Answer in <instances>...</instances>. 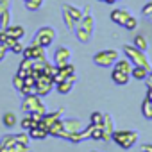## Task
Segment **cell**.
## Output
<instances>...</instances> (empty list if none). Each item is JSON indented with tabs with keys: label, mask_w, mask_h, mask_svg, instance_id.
<instances>
[{
	"label": "cell",
	"mask_w": 152,
	"mask_h": 152,
	"mask_svg": "<svg viewBox=\"0 0 152 152\" xmlns=\"http://www.w3.org/2000/svg\"><path fill=\"white\" fill-rule=\"evenodd\" d=\"M75 81H77V77H75V73H73V75H70V77L63 79L61 83H57V84H56V88H57V91H59L61 95H66V93H70V91L73 90Z\"/></svg>",
	"instance_id": "obj_13"
},
{
	"label": "cell",
	"mask_w": 152,
	"mask_h": 152,
	"mask_svg": "<svg viewBox=\"0 0 152 152\" xmlns=\"http://www.w3.org/2000/svg\"><path fill=\"white\" fill-rule=\"evenodd\" d=\"M129 16H131V13H129L127 9H113V11H111V20H113L116 25H122V27H124V23L127 22Z\"/></svg>",
	"instance_id": "obj_15"
},
{
	"label": "cell",
	"mask_w": 152,
	"mask_h": 152,
	"mask_svg": "<svg viewBox=\"0 0 152 152\" xmlns=\"http://www.w3.org/2000/svg\"><path fill=\"white\" fill-rule=\"evenodd\" d=\"M43 73L48 75V77H54V75L57 73V66L52 64V63H48V61H45L43 63Z\"/></svg>",
	"instance_id": "obj_30"
},
{
	"label": "cell",
	"mask_w": 152,
	"mask_h": 152,
	"mask_svg": "<svg viewBox=\"0 0 152 152\" xmlns=\"http://www.w3.org/2000/svg\"><path fill=\"white\" fill-rule=\"evenodd\" d=\"M148 20H150V22H152V15H150V16H148Z\"/></svg>",
	"instance_id": "obj_44"
},
{
	"label": "cell",
	"mask_w": 152,
	"mask_h": 152,
	"mask_svg": "<svg viewBox=\"0 0 152 152\" xmlns=\"http://www.w3.org/2000/svg\"><path fill=\"white\" fill-rule=\"evenodd\" d=\"M43 4V0H25V9L29 11H38Z\"/></svg>",
	"instance_id": "obj_33"
},
{
	"label": "cell",
	"mask_w": 152,
	"mask_h": 152,
	"mask_svg": "<svg viewBox=\"0 0 152 152\" xmlns=\"http://www.w3.org/2000/svg\"><path fill=\"white\" fill-rule=\"evenodd\" d=\"M148 72H150V70H147V68H143V66H132L131 77L136 79V81H145L147 75H148Z\"/></svg>",
	"instance_id": "obj_21"
},
{
	"label": "cell",
	"mask_w": 152,
	"mask_h": 152,
	"mask_svg": "<svg viewBox=\"0 0 152 152\" xmlns=\"http://www.w3.org/2000/svg\"><path fill=\"white\" fill-rule=\"evenodd\" d=\"M2 124H4L7 129H11V127L18 125V118H16V115H15V113H6V115L2 116Z\"/></svg>",
	"instance_id": "obj_24"
},
{
	"label": "cell",
	"mask_w": 152,
	"mask_h": 152,
	"mask_svg": "<svg viewBox=\"0 0 152 152\" xmlns=\"http://www.w3.org/2000/svg\"><path fill=\"white\" fill-rule=\"evenodd\" d=\"M16 143V134H6L2 136V140H0V148H7L11 145Z\"/></svg>",
	"instance_id": "obj_28"
},
{
	"label": "cell",
	"mask_w": 152,
	"mask_h": 152,
	"mask_svg": "<svg viewBox=\"0 0 152 152\" xmlns=\"http://www.w3.org/2000/svg\"><path fill=\"white\" fill-rule=\"evenodd\" d=\"M111 140H115V143H116L118 147H122L124 150H127V148H131V147L136 145V141H138V132H136V131H129V129L115 131Z\"/></svg>",
	"instance_id": "obj_4"
},
{
	"label": "cell",
	"mask_w": 152,
	"mask_h": 152,
	"mask_svg": "<svg viewBox=\"0 0 152 152\" xmlns=\"http://www.w3.org/2000/svg\"><path fill=\"white\" fill-rule=\"evenodd\" d=\"M2 32H4V27H2V25H0V34H2Z\"/></svg>",
	"instance_id": "obj_43"
},
{
	"label": "cell",
	"mask_w": 152,
	"mask_h": 152,
	"mask_svg": "<svg viewBox=\"0 0 152 152\" xmlns=\"http://www.w3.org/2000/svg\"><path fill=\"white\" fill-rule=\"evenodd\" d=\"M29 136L34 138V140H45V138H48L50 134H48V129H47V127H43V125H36V127L29 129Z\"/></svg>",
	"instance_id": "obj_19"
},
{
	"label": "cell",
	"mask_w": 152,
	"mask_h": 152,
	"mask_svg": "<svg viewBox=\"0 0 152 152\" xmlns=\"http://www.w3.org/2000/svg\"><path fill=\"white\" fill-rule=\"evenodd\" d=\"M54 39H56V31L52 29V27H41L38 32H36V36H34V39L31 41V43H34V45H41V47H50L52 43H54Z\"/></svg>",
	"instance_id": "obj_7"
},
{
	"label": "cell",
	"mask_w": 152,
	"mask_h": 152,
	"mask_svg": "<svg viewBox=\"0 0 152 152\" xmlns=\"http://www.w3.org/2000/svg\"><path fill=\"white\" fill-rule=\"evenodd\" d=\"M93 29H95V18L91 16L90 7H86L83 18L77 22V25H75V29H73L75 38H77L81 43H88L91 39V36H93Z\"/></svg>",
	"instance_id": "obj_1"
},
{
	"label": "cell",
	"mask_w": 152,
	"mask_h": 152,
	"mask_svg": "<svg viewBox=\"0 0 152 152\" xmlns=\"http://www.w3.org/2000/svg\"><path fill=\"white\" fill-rule=\"evenodd\" d=\"M124 54L127 56V59L134 64V66H143L147 70H150V61L145 54V50H140L134 45H124Z\"/></svg>",
	"instance_id": "obj_2"
},
{
	"label": "cell",
	"mask_w": 152,
	"mask_h": 152,
	"mask_svg": "<svg viewBox=\"0 0 152 152\" xmlns=\"http://www.w3.org/2000/svg\"><path fill=\"white\" fill-rule=\"evenodd\" d=\"M70 59H72V52H70L66 47H57V50H56V54H54V64H56L57 68H61V66L68 64Z\"/></svg>",
	"instance_id": "obj_10"
},
{
	"label": "cell",
	"mask_w": 152,
	"mask_h": 152,
	"mask_svg": "<svg viewBox=\"0 0 152 152\" xmlns=\"http://www.w3.org/2000/svg\"><path fill=\"white\" fill-rule=\"evenodd\" d=\"M132 45H134V47H138L140 50H147V47H148L147 38H145V36H141V34L134 36V43H132Z\"/></svg>",
	"instance_id": "obj_31"
},
{
	"label": "cell",
	"mask_w": 152,
	"mask_h": 152,
	"mask_svg": "<svg viewBox=\"0 0 152 152\" xmlns=\"http://www.w3.org/2000/svg\"><path fill=\"white\" fill-rule=\"evenodd\" d=\"M102 131H104V140L102 141H111L113 132H115V124L111 115H104V124H102Z\"/></svg>",
	"instance_id": "obj_14"
},
{
	"label": "cell",
	"mask_w": 152,
	"mask_h": 152,
	"mask_svg": "<svg viewBox=\"0 0 152 152\" xmlns=\"http://www.w3.org/2000/svg\"><path fill=\"white\" fill-rule=\"evenodd\" d=\"M111 79H113V83H115V84H118V86H124V84H127V83H129V79H131V73H124V72L113 70V73H111Z\"/></svg>",
	"instance_id": "obj_20"
},
{
	"label": "cell",
	"mask_w": 152,
	"mask_h": 152,
	"mask_svg": "<svg viewBox=\"0 0 152 152\" xmlns=\"http://www.w3.org/2000/svg\"><path fill=\"white\" fill-rule=\"evenodd\" d=\"M124 27H125L127 31H134V29L138 27V20H136L134 16H129V18H127V22L124 23Z\"/></svg>",
	"instance_id": "obj_35"
},
{
	"label": "cell",
	"mask_w": 152,
	"mask_h": 152,
	"mask_svg": "<svg viewBox=\"0 0 152 152\" xmlns=\"http://www.w3.org/2000/svg\"><path fill=\"white\" fill-rule=\"evenodd\" d=\"M145 84H147V88H150V90H152V70H150V72H148V75H147Z\"/></svg>",
	"instance_id": "obj_39"
},
{
	"label": "cell",
	"mask_w": 152,
	"mask_h": 152,
	"mask_svg": "<svg viewBox=\"0 0 152 152\" xmlns=\"http://www.w3.org/2000/svg\"><path fill=\"white\" fill-rule=\"evenodd\" d=\"M0 50H7V47H6V45H4L2 41H0Z\"/></svg>",
	"instance_id": "obj_42"
},
{
	"label": "cell",
	"mask_w": 152,
	"mask_h": 152,
	"mask_svg": "<svg viewBox=\"0 0 152 152\" xmlns=\"http://www.w3.org/2000/svg\"><path fill=\"white\" fill-rule=\"evenodd\" d=\"M16 141H18V143H23V145H29L31 136L25 134V132H20V134H16Z\"/></svg>",
	"instance_id": "obj_36"
},
{
	"label": "cell",
	"mask_w": 152,
	"mask_h": 152,
	"mask_svg": "<svg viewBox=\"0 0 152 152\" xmlns=\"http://www.w3.org/2000/svg\"><path fill=\"white\" fill-rule=\"evenodd\" d=\"M61 115H63V109H57V111H54V113H45L43 118H41V122H39V125H43V127L48 129L54 122L61 120Z\"/></svg>",
	"instance_id": "obj_16"
},
{
	"label": "cell",
	"mask_w": 152,
	"mask_h": 152,
	"mask_svg": "<svg viewBox=\"0 0 152 152\" xmlns=\"http://www.w3.org/2000/svg\"><path fill=\"white\" fill-rule=\"evenodd\" d=\"M102 2H106V4H115V2H118V0H102Z\"/></svg>",
	"instance_id": "obj_41"
},
{
	"label": "cell",
	"mask_w": 152,
	"mask_h": 152,
	"mask_svg": "<svg viewBox=\"0 0 152 152\" xmlns=\"http://www.w3.org/2000/svg\"><path fill=\"white\" fill-rule=\"evenodd\" d=\"M61 13H63V22H64V25H66L68 31H73L75 25H77V22L84 15L83 9H77L75 6H70V4H64L63 9H61Z\"/></svg>",
	"instance_id": "obj_5"
},
{
	"label": "cell",
	"mask_w": 152,
	"mask_h": 152,
	"mask_svg": "<svg viewBox=\"0 0 152 152\" xmlns=\"http://www.w3.org/2000/svg\"><path fill=\"white\" fill-rule=\"evenodd\" d=\"M64 132V127H63V120H57V122H54L50 127H48V134L50 136H57V138H61V134Z\"/></svg>",
	"instance_id": "obj_23"
},
{
	"label": "cell",
	"mask_w": 152,
	"mask_h": 152,
	"mask_svg": "<svg viewBox=\"0 0 152 152\" xmlns=\"http://www.w3.org/2000/svg\"><path fill=\"white\" fill-rule=\"evenodd\" d=\"M22 56L23 57H29L32 61H47V57H45V47L34 45V43H31L29 47H23Z\"/></svg>",
	"instance_id": "obj_9"
},
{
	"label": "cell",
	"mask_w": 152,
	"mask_h": 152,
	"mask_svg": "<svg viewBox=\"0 0 152 152\" xmlns=\"http://www.w3.org/2000/svg\"><path fill=\"white\" fill-rule=\"evenodd\" d=\"M0 25H2L4 29H6L7 25H11V11H9V9L0 11Z\"/></svg>",
	"instance_id": "obj_29"
},
{
	"label": "cell",
	"mask_w": 152,
	"mask_h": 152,
	"mask_svg": "<svg viewBox=\"0 0 152 152\" xmlns=\"http://www.w3.org/2000/svg\"><path fill=\"white\" fill-rule=\"evenodd\" d=\"M11 7V0H0V11L9 9Z\"/></svg>",
	"instance_id": "obj_38"
},
{
	"label": "cell",
	"mask_w": 152,
	"mask_h": 152,
	"mask_svg": "<svg viewBox=\"0 0 152 152\" xmlns=\"http://www.w3.org/2000/svg\"><path fill=\"white\" fill-rule=\"evenodd\" d=\"M2 150H4V152H29V150H31V147L16 141L15 145H11V147H7V148H2Z\"/></svg>",
	"instance_id": "obj_27"
},
{
	"label": "cell",
	"mask_w": 152,
	"mask_h": 152,
	"mask_svg": "<svg viewBox=\"0 0 152 152\" xmlns=\"http://www.w3.org/2000/svg\"><path fill=\"white\" fill-rule=\"evenodd\" d=\"M118 59V52L113 50V48H107V50H100L93 56V63L100 68H109L116 63Z\"/></svg>",
	"instance_id": "obj_6"
},
{
	"label": "cell",
	"mask_w": 152,
	"mask_h": 152,
	"mask_svg": "<svg viewBox=\"0 0 152 152\" xmlns=\"http://www.w3.org/2000/svg\"><path fill=\"white\" fill-rule=\"evenodd\" d=\"M32 64H34V61L32 59H29V57H23L22 59V63H20V66H18V75H22V77H27V75H31L32 73Z\"/></svg>",
	"instance_id": "obj_17"
},
{
	"label": "cell",
	"mask_w": 152,
	"mask_h": 152,
	"mask_svg": "<svg viewBox=\"0 0 152 152\" xmlns=\"http://www.w3.org/2000/svg\"><path fill=\"white\" fill-rule=\"evenodd\" d=\"M63 127H64V131H66L68 134L79 132V131L84 129L83 120H79V118H66V120H63Z\"/></svg>",
	"instance_id": "obj_12"
},
{
	"label": "cell",
	"mask_w": 152,
	"mask_h": 152,
	"mask_svg": "<svg viewBox=\"0 0 152 152\" xmlns=\"http://www.w3.org/2000/svg\"><path fill=\"white\" fill-rule=\"evenodd\" d=\"M141 115H143L147 120H152V100L143 99V104H141Z\"/></svg>",
	"instance_id": "obj_25"
},
{
	"label": "cell",
	"mask_w": 152,
	"mask_h": 152,
	"mask_svg": "<svg viewBox=\"0 0 152 152\" xmlns=\"http://www.w3.org/2000/svg\"><path fill=\"white\" fill-rule=\"evenodd\" d=\"M141 15H143L145 18H148V16L152 15V2H148V4H145V6L141 7Z\"/></svg>",
	"instance_id": "obj_37"
},
{
	"label": "cell",
	"mask_w": 152,
	"mask_h": 152,
	"mask_svg": "<svg viewBox=\"0 0 152 152\" xmlns=\"http://www.w3.org/2000/svg\"><path fill=\"white\" fill-rule=\"evenodd\" d=\"M75 73V66L72 64V63H68V64H64V66H61V68H57V73L54 75V84H57V83H61L63 79H66V77H70V75H73Z\"/></svg>",
	"instance_id": "obj_11"
},
{
	"label": "cell",
	"mask_w": 152,
	"mask_h": 152,
	"mask_svg": "<svg viewBox=\"0 0 152 152\" xmlns=\"http://www.w3.org/2000/svg\"><path fill=\"white\" fill-rule=\"evenodd\" d=\"M141 152H152V143H145V145H141Z\"/></svg>",
	"instance_id": "obj_40"
},
{
	"label": "cell",
	"mask_w": 152,
	"mask_h": 152,
	"mask_svg": "<svg viewBox=\"0 0 152 152\" xmlns=\"http://www.w3.org/2000/svg\"><path fill=\"white\" fill-rule=\"evenodd\" d=\"M13 86H15V90H18V91H22V88L25 86V77H22V75H15V79H13Z\"/></svg>",
	"instance_id": "obj_34"
},
{
	"label": "cell",
	"mask_w": 152,
	"mask_h": 152,
	"mask_svg": "<svg viewBox=\"0 0 152 152\" xmlns=\"http://www.w3.org/2000/svg\"><path fill=\"white\" fill-rule=\"evenodd\" d=\"M90 124H91V125H102V124H104V115H102L100 111L91 113V116H90Z\"/></svg>",
	"instance_id": "obj_32"
},
{
	"label": "cell",
	"mask_w": 152,
	"mask_h": 152,
	"mask_svg": "<svg viewBox=\"0 0 152 152\" xmlns=\"http://www.w3.org/2000/svg\"><path fill=\"white\" fill-rule=\"evenodd\" d=\"M54 79L52 77H48V75H45V73H41L39 77L36 79V86H34V93L36 95H39V97H47L52 90H54Z\"/></svg>",
	"instance_id": "obj_8"
},
{
	"label": "cell",
	"mask_w": 152,
	"mask_h": 152,
	"mask_svg": "<svg viewBox=\"0 0 152 152\" xmlns=\"http://www.w3.org/2000/svg\"><path fill=\"white\" fill-rule=\"evenodd\" d=\"M4 32L9 36V38H15V39H22L23 34H25V29L22 25H7L4 29Z\"/></svg>",
	"instance_id": "obj_18"
},
{
	"label": "cell",
	"mask_w": 152,
	"mask_h": 152,
	"mask_svg": "<svg viewBox=\"0 0 152 152\" xmlns=\"http://www.w3.org/2000/svg\"><path fill=\"white\" fill-rule=\"evenodd\" d=\"M132 66H134V64H132L129 59H116V63H115V70L124 72V73H131Z\"/></svg>",
	"instance_id": "obj_22"
},
{
	"label": "cell",
	"mask_w": 152,
	"mask_h": 152,
	"mask_svg": "<svg viewBox=\"0 0 152 152\" xmlns=\"http://www.w3.org/2000/svg\"><path fill=\"white\" fill-rule=\"evenodd\" d=\"M22 111L25 113H39V115H45L47 113V106L43 104L41 97L36 95V93H29L23 97L22 100Z\"/></svg>",
	"instance_id": "obj_3"
},
{
	"label": "cell",
	"mask_w": 152,
	"mask_h": 152,
	"mask_svg": "<svg viewBox=\"0 0 152 152\" xmlns=\"http://www.w3.org/2000/svg\"><path fill=\"white\" fill-rule=\"evenodd\" d=\"M20 125H22V129H23V131H29V129H32V127L39 125V122H36V120L29 115V116H25V118H22V120H20Z\"/></svg>",
	"instance_id": "obj_26"
}]
</instances>
